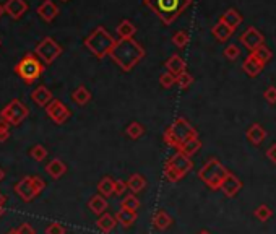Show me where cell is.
I'll list each match as a JSON object with an SVG mask.
<instances>
[{
	"label": "cell",
	"instance_id": "obj_26",
	"mask_svg": "<svg viewBox=\"0 0 276 234\" xmlns=\"http://www.w3.org/2000/svg\"><path fill=\"white\" fill-rule=\"evenodd\" d=\"M125 182H127V189L130 190V194H138L146 187V179L138 173L132 174L129 177V181H125Z\"/></svg>",
	"mask_w": 276,
	"mask_h": 234
},
{
	"label": "cell",
	"instance_id": "obj_35",
	"mask_svg": "<svg viewBox=\"0 0 276 234\" xmlns=\"http://www.w3.org/2000/svg\"><path fill=\"white\" fill-rule=\"evenodd\" d=\"M120 208L123 210H132V211H137L140 208V200L135 194H130V195H125V197L122 199L120 202Z\"/></svg>",
	"mask_w": 276,
	"mask_h": 234
},
{
	"label": "cell",
	"instance_id": "obj_47",
	"mask_svg": "<svg viewBox=\"0 0 276 234\" xmlns=\"http://www.w3.org/2000/svg\"><path fill=\"white\" fill-rule=\"evenodd\" d=\"M266 156H268V160L276 164V143H273L268 150H266Z\"/></svg>",
	"mask_w": 276,
	"mask_h": 234
},
{
	"label": "cell",
	"instance_id": "obj_12",
	"mask_svg": "<svg viewBox=\"0 0 276 234\" xmlns=\"http://www.w3.org/2000/svg\"><path fill=\"white\" fill-rule=\"evenodd\" d=\"M239 41L242 42V46H245V48L252 52L257 48H260L262 44H265V37L259 30H257V28L250 26V28H247V31L244 34H241Z\"/></svg>",
	"mask_w": 276,
	"mask_h": 234
},
{
	"label": "cell",
	"instance_id": "obj_4",
	"mask_svg": "<svg viewBox=\"0 0 276 234\" xmlns=\"http://www.w3.org/2000/svg\"><path fill=\"white\" fill-rule=\"evenodd\" d=\"M229 169H226L224 164L218 160V158H210L198 171V179L202 181L208 189L211 190H220V187L227 176Z\"/></svg>",
	"mask_w": 276,
	"mask_h": 234
},
{
	"label": "cell",
	"instance_id": "obj_13",
	"mask_svg": "<svg viewBox=\"0 0 276 234\" xmlns=\"http://www.w3.org/2000/svg\"><path fill=\"white\" fill-rule=\"evenodd\" d=\"M220 190L226 195L227 199H232L242 190V181L236 174L227 173V176L224 177V181L220 187Z\"/></svg>",
	"mask_w": 276,
	"mask_h": 234
},
{
	"label": "cell",
	"instance_id": "obj_10",
	"mask_svg": "<svg viewBox=\"0 0 276 234\" xmlns=\"http://www.w3.org/2000/svg\"><path fill=\"white\" fill-rule=\"evenodd\" d=\"M46 114L49 116V119L52 120L54 124L62 125V124L67 122V120H69V117L72 116V112L60 99H54L52 98L49 104L46 106Z\"/></svg>",
	"mask_w": 276,
	"mask_h": 234
},
{
	"label": "cell",
	"instance_id": "obj_49",
	"mask_svg": "<svg viewBox=\"0 0 276 234\" xmlns=\"http://www.w3.org/2000/svg\"><path fill=\"white\" fill-rule=\"evenodd\" d=\"M4 179H5V173H4L2 167H0V182H2Z\"/></svg>",
	"mask_w": 276,
	"mask_h": 234
},
{
	"label": "cell",
	"instance_id": "obj_16",
	"mask_svg": "<svg viewBox=\"0 0 276 234\" xmlns=\"http://www.w3.org/2000/svg\"><path fill=\"white\" fill-rule=\"evenodd\" d=\"M245 137H247V140H249L252 145L259 146V145L263 143V140L266 138V130L260 124H252L249 127V130L245 132Z\"/></svg>",
	"mask_w": 276,
	"mask_h": 234
},
{
	"label": "cell",
	"instance_id": "obj_9",
	"mask_svg": "<svg viewBox=\"0 0 276 234\" xmlns=\"http://www.w3.org/2000/svg\"><path fill=\"white\" fill-rule=\"evenodd\" d=\"M60 54H62L60 44L55 39H52V37H44L41 42H37L36 51H34L36 57L46 65L54 63V60H57L60 57Z\"/></svg>",
	"mask_w": 276,
	"mask_h": 234
},
{
	"label": "cell",
	"instance_id": "obj_43",
	"mask_svg": "<svg viewBox=\"0 0 276 234\" xmlns=\"http://www.w3.org/2000/svg\"><path fill=\"white\" fill-rule=\"evenodd\" d=\"M263 98L266 102H270V104H276V87H268L265 91H263Z\"/></svg>",
	"mask_w": 276,
	"mask_h": 234
},
{
	"label": "cell",
	"instance_id": "obj_40",
	"mask_svg": "<svg viewBox=\"0 0 276 234\" xmlns=\"http://www.w3.org/2000/svg\"><path fill=\"white\" fill-rule=\"evenodd\" d=\"M239 55H241V49H239V46H236V44H229L224 49V57L229 60H236Z\"/></svg>",
	"mask_w": 276,
	"mask_h": 234
},
{
	"label": "cell",
	"instance_id": "obj_51",
	"mask_svg": "<svg viewBox=\"0 0 276 234\" xmlns=\"http://www.w3.org/2000/svg\"><path fill=\"white\" fill-rule=\"evenodd\" d=\"M4 213H5V208H4V207H0V217H2Z\"/></svg>",
	"mask_w": 276,
	"mask_h": 234
},
{
	"label": "cell",
	"instance_id": "obj_34",
	"mask_svg": "<svg viewBox=\"0 0 276 234\" xmlns=\"http://www.w3.org/2000/svg\"><path fill=\"white\" fill-rule=\"evenodd\" d=\"M125 134H127V137L132 138V140H138V138H141V137L145 135V127L141 125L140 122H132V124L127 125Z\"/></svg>",
	"mask_w": 276,
	"mask_h": 234
},
{
	"label": "cell",
	"instance_id": "obj_55",
	"mask_svg": "<svg viewBox=\"0 0 276 234\" xmlns=\"http://www.w3.org/2000/svg\"><path fill=\"white\" fill-rule=\"evenodd\" d=\"M0 44H2V39H0Z\"/></svg>",
	"mask_w": 276,
	"mask_h": 234
},
{
	"label": "cell",
	"instance_id": "obj_23",
	"mask_svg": "<svg viewBox=\"0 0 276 234\" xmlns=\"http://www.w3.org/2000/svg\"><path fill=\"white\" fill-rule=\"evenodd\" d=\"M114 218H116V221L120 224V226H123V228H130V226H133V223L137 221L138 215H137V211L120 208V210L116 213V217H114Z\"/></svg>",
	"mask_w": 276,
	"mask_h": 234
},
{
	"label": "cell",
	"instance_id": "obj_39",
	"mask_svg": "<svg viewBox=\"0 0 276 234\" xmlns=\"http://www.w3.org/2000/svg\"><path fill=\"white\" fill-rule=\"evenodd\" d=\"M159 83L163 88H171V87L176 85V77L174 75H171L169 72H164V73L159 75Z\"/></svg>",
	"mask_w": 276,
	"mask_h": 234
},
{
	"label": "cell",
	"instance_id": "obj_25",
	"mask_svg": "<svg viewBox=\"0 0 276 234\" xmlns=\"http://www.w3.org/2000/svg\"><path fill=\"white\" fill-rule=\"evenodd\" d=\"M211 34H213L220 42H226L227 39H231V36L234 34V31H232L227 25H224L223 22H218V23L213 26Z\"/></svg>",
	"mask_w": 276,
	"mask_h": 234
},
{
	"label": "cell",
	"instance_id": "obj_14",
	"mask_svg": "<svg viewBox=\"0 0 276 234\" xmlns=\"http://www.w3.org/2000/svg\"><path fill=\"white\" fill-rule=\"evenodd\" d=\"M26 12H28V4L25 0H7L4 5V13L10 15L13 20H20Z\"/></svg>",
	"mask_w": 276,
	"mask_h": 234
},
{
	"label": "cell",
	"instance_id": "obj_1",
	"mask_svg": "<svg viewBox=\"0 0 276 234\" xmlns=\"http://www.w3.org/2000/svg\"><path fill=\"white\" fill-rule=\"evenodd\" d=\"M109 55L123 72H130L141 59L145 57V49L141 48L133 37H130V39L116 41Z\"/></svg>",
	"mask_w": 276,
	"mask_h": 234
},
{
	"label": "cell",
	"instance_id": "obj_41",
	"mask_svg": "<svg viewBox=\"0 0 276 234\" xmlns=\"http://www.w3.org/2000/svg\"><path fill=\"white\" fill-rule=\"evenodd\" d=\"M46 234H67V229L60 223H49L44 229Z\"/></svg>",
	"mask_w": 276,
	"mask_h": 234
},
{
	"label": "cell",
	"instance_id": "obj_54",
	"mask_svg": "<svg viewBox=\"0 0 276 234\" xmlns=\"http://www.w3.org/2000/svg\"><path fill=\"white\" fill-rule=\"evenodd\" d=\"M62 2H69V0H62Z\"/></svg>",
	"mask_w": 276,
	"mask_h": 234
},
{
	"label": "cell",
	"instance_id": "obj_19",
	"mask_svg": "<svg viewBox=\"0 0 276 234\" xmlns=\"http://www.w3.org/2000/svg\"><path fill=\"white\" fill-rule=\"evenodd\" d=\"M242 15L236 10V8H229V10H226L223 15H221V18H220V22H223L224 25H227L231 28L232 31H236L237 28H239L241 25H242Z\"/></svg>",
	"mask_w": 276,
	"mask_h": 234
},
{
	"label": "cell",
	"instance_id": "obj_53",
	"mask_svg": "<svg viewBox=\"0 0 276 234\" xmlns=\"http://www.w3.org/2000/svg\"><path fill=\"white\" fill-rule=\"evenodd\" d=\"M2 13H4V7L0 5V16H2Z\"/></svg>",
	"mask_w": 276,
	"mask_h": 234
},
{
	"label": "cell",
	"instance_id": "obj_38",
	"mask_svg": "<svg viewBox=\"0 0 276 234\" xmlns=\"http://www.w3.org/2000/svg\"><path fill=\"white\" fill-rule=\"evenodd\" d=\"M176 83H177V85L182 88V90H187V88L194 83V77L185 70L184 73H180L179 77H176Z\"/></svg>",
	"mask_w": 276,
	"mask_h": 234
},
{
	"label": "cell",
	"instance_id": "obj_20",
	"mask_svg": "<svg viewBox=\"0 0 276 234\" xmlns=\"http://www.w3.org/2000/svg\"><path fill=\"white\" fill-rule=\"evenodd\" d=\"M46 173L49 174L54 181H57V179H60V177L67 173V166H65V163L62 161V160H59V158H54L52 161H49L46 164Z\"/></svg>",
	"mask_w": 276,
	"mask_h": 234
},
{
	"label": "cell",
	"instance_id": "obj_24",
	"mask_svg": "<svg viewBox=\"0 0 276 234\" xmlns=\"http://www.w3.org/2000/svg\"><path fill=\"white\" fill-rule=\"evenodd\" d=\"M108 207H109V203H108L106 199L102 197V195H93V197L90 199V202H88V208L91 210V213L98 215V217L102 213H106Z\"/></svg>",
	"mask_w": 276,
	"mask_h": 234
},
{
	"label": "cell",
	"instance_id": "obj_6",
	"mask_svg": "<svg viewBox=\"0 0 276 234\" xmlns=\"http://www.w3.org/2000/svg\"><path fill=\"white\" fill-rule=\"evenodd\" d=\"M194 169L192 158L185 156L184 153L176 152L164 164V177L171 184H176Z\"/></svg>",
	"mask_w": 276,
	"mask_h": 234
},
{
	"label": "cell",
	"instance_id": "obj_27",
	"mask_svg": "<svg viewBox=\"0 0 276 234\" xmlns=\"http://www.w3.org/2000/svg\"><path fill=\"white\" fill-rule=\"evenodd\" d=\"M96 226L102 231V232H111L114 228L117 226V221H116V218L112 217L111 213H102V215H99V218H98V221H96Z\"/></svg>",
	"mask_w": 276,
	"mask_h": 234
},
{
	"label": "cell",
	"instance_id": "obj_15",
	"mask_svg": "<svg viewBox=\"0 0 276 234\" xmlns=\"http://www.w3.org/2000/svg\"><path fill=\"white\" fill-rule=\"evenodd\" d=\"M37 15H39L44 22L49 23L57 15H59V7H57L52 0H44V2L37 7Z\"/></svg>",
	"mask_w": 276,
	"mask_h": 234
},
{
	"label": "cell",
	"instance_id": "obj_45",
	"mask_svg": "<svg viewBox=\"0 0 276 234\" xmlns=\"http://www.w3.org/2000/svg\"><path fill=\"white\" fill-rule=\"evenodd\" d=\"M129 189H127V182L122 181V179H117L114 181V195H123Z\"/></svg>",
	"mask_w": 276,
	"mask_h": 234
},
{
	"label": "cell",
	"instance_id": "obj_36",
	"mask_svg": "<svg viewBox=\"0 0 276 234\" xmlns=\"http://www.w3.org/2000/svg\"><path fill=\"white\" fill-rule=\"evenodd\" d=\"M30 156L33 158L34 161L41 163V161H44V160H46V156H47V150H46V146H43V145H34V146L30 150Z\"/></svg>",
	"mask_w": 276,
	"mask_h": 234
},
{
	"label": "cell",
	"instance_id": "obj_3",
	"mask_svg": "<svg viewBox=\"0 0 276 234\" xmlns=\"http://www.w3.org/2000/svg\"><path fill=\"white\" fill-rule=\"evenodd\" d=\"M195 137H198V132L185 117H177L174 122L166 129V132L163 135L164 143L176 150L182 146L187 140L195 138Z\"/></svg>",
	"mask_w": 276,
	"mask_h": 234
},
{
	"label": "cell",
	"instance_id": "obj_31",
	"mask_svg": "<svg viewBox=\"0 0 276 234\" xmlns=\"http://www.w3.org/2000/svg\"><path fill=\"white\" fill-rule=\"evenodd\" d=\"M114 181L116 179H112L111 176H106L98 182V192H99V195H102L104 199L112 197L114 195Z\"/></svg>",
	"mask_w": 276,
	"mask_h": 234
},
{
	"label": "cell",
	"instance_id": "obj_50",
	"mask_svg": "<svg viewBox=\"0 0 276 234\" xmlns=\"http://www.w3.org/2000/svg\"><path fill=\"white\" fill-rule=\"evenodd\" d=\"M7 234H18V231H16V229H8Z\"/></svg>",
	"mask_w": 276,
	"mask_h": 234
},
{
	"label": "cell",
	"instance_id": "obj_28",
	"mask_svg": "<svg viewBox=\"0 0 276 234\" xmlns=\"http://www.w3.org/2000/svg\"><path fill=\"white\" fill-rule=\"evenodd\" d=\"M72 99L75 104H78V106H84V104H88L90 99H91V93L87 87H83L80 85L77 90H73L72 93Z\"/></svg>",
	"mask_w": 276,
	"mask_h": 234
},
{
	"label": "cell",
	"instance_id": "obj_48",
	"mask_svg": "<svg viewBox=\"0 0 276 234\" xmlns=\"http://www.w3.org/2000/svg\"><path fill=\"white\" fill-rule=\"evenodd\" d=\"M5 203H7V197L0 192V207H5Z\"/></svg>",
	"mask_w": 276,
	"mask_h": 234
},
{
	"label": "cell",
	"instance_id": "obj_32",
	"mask_svg": "<svg viewBox=\"0 0 276 234\" xmlns=\"http://www.w3.org/2000/svg\"><path fill=\"white\" fill-rule=\"evenodd\" d=\"M252 55H253V57L257 59V60H259L260 63H268L270 60H271V57H273V52L268 49V46H265V44H262L260 46V48H257L255 51H252L250 52Z\"/></svg>",
	"mask_w": 276,
	"mask_h": 234
},
{
	"label": "cell",
	"instance_id": "obj_29",
	"mask_svg": "<svg viewBox=\"0 0 276 234\" xmlns=\"http://www.w3.org/2000/svg\"><path fill=\"white\" fill-rule=\"evenodd\" d=\"M200 148H202V142H200V138L198 137H195V138H190V140H187V142L180 146L177 152H180V153H184L185 156H194L197 152H200Z\"/></svg>",
	"mask_w": 276,
	"mask_h": 234
},
{
	"label": "cell",
	"instance_id": "obj_11",
	"mask_svg": "<svg viewBox=\"0 0 276 234\" xmlns=\"http://www.w3.org/2000/svg\"><path fill=\"white\" fill-rule=\"evenodd\" d=\"M15 194L26 203L33 202L37 197V194L34 190V185H33V177L31 176L22 177V179L15 184Z\"/></svg>",
	"mask_w": 276,
	"mask_h": 234
},
{
	"label": "cell",
	"instance_id": "obj_17",
	"mask_svg": "<svg viewBox=\"0 0 276 234\" xmlns=\"http://www.w3.org/2000/svg\"><path fill=\"white\" fill-rule=\"evenodd\" d=\"M31 99H33L34 104L41 106V108H46L51 102V99H52V93H51V90L47 88V87L41 85V87H37L31 93Z\"/></svg>",
	"mask_w": 276,
	"mask_h": 234
},
{
	"label": "cell",
	"instance_id": "obj_42",
	"mask_svg": "<svg viewBox=\"0 0 276 234\" xmlns=\"http://www.w3.org/2000/svg\"><path fill=\"white\" fill-rule=\"evenodd\" d=\"M8 138H10V125L0 119V143L7 142Z\"/></svg>",
	"mask_w": 276,
	"mask_h": 234
},
{
	"label": "cell",
	"instance_id": "obj_5",
	"mask_svg": "<svg viewBox=\"0 0 276 234\" xmlns=\"http://www.w3.org/2000/svg\"><path fill=\"white\" fill-rule=\"evenodd\" d=\"M114 44H116V39H114L111 33L104 26H98L96 30L84 39L87 49L98 59H104L106 55H109Z\"/></svg>",
	"mask_w": 276,
	"mask_h": 234
},
{
	"label": "cell",
	"instance_id": "obj_30",
	"mask_svg": "<svg viewBox=\"0 0 276 234\" xmlns=\"http://www.w3.org/2000/svg\"><path fill=\"white\" fill-rule=\"evenodd\" d=\"M135 33H137V26L129 20H122L120 25L117 26V34L120 39H130V37L135 36Z\"/></svg>",
	"mask_w": 276,
	"mask_h": 234
},
{
	"label": "cell",
	"instance_id": "obj_33",
	"mask_svg": "<svg viewBox=\"0 0 276 234\" xmlns=\"http://www.w3.org/2000/svg\"><path fill=\"white\" fill-rule=\"evenodd\" d=\"M253 215H255V218L259 220V221L266 223L268 220L273 218V210H271V207H268L266 203H262V205H259V207L255 208Z\"/></svg>",
	"mask_w": 276,
	"mask_h": 234
},
{
	"label": "cell",
	"instance_id": "obj_37",
	"mask_svg": "<svg viewBox=\"0 0 276 234\" xmlns=\"http://www.w3.org/2000/svg\"><path fill=\"white\" fill-rule=\"evenodd\" d=\"M188 39H190V37H188V33H187V31H177V33L173 36V42L177 46L179 49H184L185 46L188 44Z\"/></svg>",
	"mask_w": 276,
	"mask_h": 234
},
{
	"label": "cell",
	"instance_id": "obj_21",
	"mask_svg": "<svg viewBox=\"0 0 276 234\" xmlns=\"http://www.w3.org/2000/svg\"><path fill=\"white\" fill-rule=\"evenodd\" d=\"M263 67H265V65L257 60L252 54L247 55V59H245L244 63H242V70H244L247 75H249V77H252V78L257 77V75H259V73L263 70Z\"/></svg>",
	"mask_w": 276,
	"mask_h": 234
},
{
	"label": "cell",
	"instance_id": "obj_46",
	"mask_svg": "<svg viewBox=\"0 0 276 234\" xmlns=\"http://www.w3.org/2000/svg\"><path fill=\"white\" fill-rule=\"evenodd\" d=\"M16 231H18V234H36V229L30 223H22L20 226L16 228Z\"/></svg>",
	"mask_w": 276,
	"mask_h": 234
},
{
	"label": "cell",
	"instance_id": "obj_8",
	"mask_svg": "<svg viewBox=\"0 0 276 234\" xmlns=\"http://www.w3.org/2000/svg\"><path fill=\"white\" fill-rule=\"evenodd\" d=\"M30 116V109L22 99H12L8 104L0 111V119L5 120L8 125H20L23 120Z\"/></svg>",
	"mask_w": 276,
	"mask_h": 234
},
{
	"label": "cell",
	"instance_id": "obj_2",
	"mask_svg": "<svg viewBox=\"0 0 276 234\" xmlns=\"http://www.w3.org/2000/svg\"><path fill=\"white\" fill-rule=\"evenodd\" d=\"M143 4L153 10V13L164 25L174 23L180 13H184L192 4V0H143Z\"/></svg>",
	"mask_w": 276,
	"mask_h": 234
},
{
	"label": "cell",
	"instance_id": "obj_7",
	"mask_svg": "<svg viewBox=\"0 0 276 234\" xmlns=\"http://www.w3.org/2000/svg\"><path fill=\"white\" fill-rule=\"evenodd\" d=\"M15 73L26 83V85H33V83L44 73V65L34 54H26L25 57L15 65Z\"/></svg>",
	"mask_w": 276,
	"mask_h": 234
},
{
	"label": "cell",
	"instance_id": "obj_52",
	"mask_svg": "<svg viewBox=\"0 0 276 234\" xmlns=\"http://www.w3.org/2000/svg\"><path fill=\"white\" fill-rule=\"evenodd\" d=\"M198 234H210V232H208V231H206V229H203V231H200V232H198Z\"/></svg>",
	"mask_w": 276,
	"mask_h": 234
},
{
	"label": "cell",
	"instance_id": "obj_44",
	"mask_svg": "<svg viewBox=\"0 0 276 234\" xmlns=\"http://www.w3.org/2000/svg\"><path fill=\"white\" fill-rule=\"evenodd\" d=\"M31 177H33V185H34L36 194H37V195H41V194L44 192V189H46V182H44V179H43V177H39V176H31Z\"/></svg>",
	"mask_w": 276,
	"mask_h": 234
},
{
	"label": "cell",
	"instance_id": "obj_18",
	"mask_svg": "<svg viewBox=\"0 0 276 234\" xmlns=\"http://www.w3.org/2000/svg\"><path fill=\"white\" fill-rule=\"evenodd\" d=\"M166 70L171 73V75H174V77H179L180 73H184L185 69H187V65L184 62V59L180 57V55L174 54V55H171V57L166 60Z\"/></svg>",
	"mask_w": 276,
	"mask_h": 234
},
{
	"label": "cell",
	"instance_id": "obj_22",
	"mask_svg": "<svg viewBox=\"0 0 276 234\" xmlns=\"http://www.w3.org/2000/svg\"><path fill=\"white\" fill-rule=\"evenodd\" d=\"M151 221H153V228L158 231H166L167 228H171V224H173V218H171L167 211L164 210H158L153 215V220Z\"/></svg>",
	"mask_w": 276,
	"mask_h": 234
}]
</instances>
